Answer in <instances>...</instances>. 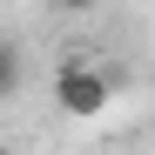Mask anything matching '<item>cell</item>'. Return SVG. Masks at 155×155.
<instances>
[{
  "mask_svg": "<svg viewBox=\"0 0 155 155\" xmlns=\"http://www.w3.org/2000/svg\"><path fill=\"white\" fill-rule=\"evenodd\" d=\"M108 101H115V81H108L94 61H61V68H54V108H61L68 121L108 115Z\"/></svg>",
  "mask_w": 155,
  "mask_h": 155,
  "instance_id": "cell-1",
  "label": "cell"
},
{
  "mask_svg": "<svg viewBox=\"0 0 155 155\" xmlns=\"http://www.w3.org/2000/svg\"><path fill=\"white\" fill-rule=\"evenodd\" d=\"M14 88H20V47H14V41H0V101H7Z\"/></svg>",
  "mask_w": 155,
  "mask_h": 155,
  "instance_id": "cell-2",
  "label": "cell"
},
{
  "mask_svg": "<svg viewBox=\"0 0 155 155\" xmlns=\"http://www.w3.org/2000/svg\"><path fill=\"white\" fill-rule=\"evenodd\" d=\"M47 7H54V14H94L101 0H47Z\"/></svg>",
  "mask_w": 155,
  "mask_h": 155,
  "instance_id": "cell-3",
  "label": "cell"
}]
</instances>
